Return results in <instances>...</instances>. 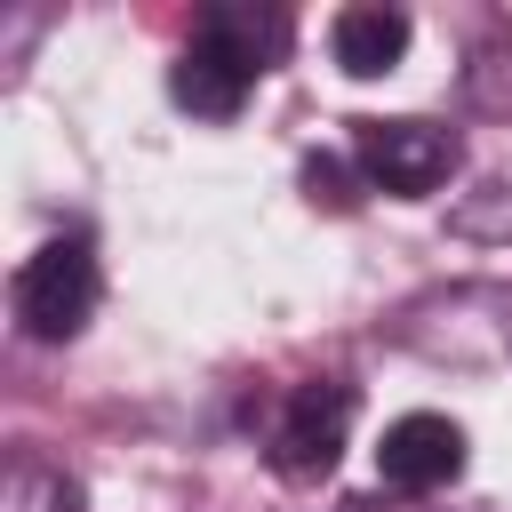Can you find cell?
I'll use <instances>...</instances> for the list:
<instances>
[{
	"instance_id": "277c9868",
	"label": "cell",
	"mask_w": 512,
	"mask_h": 512,
	"mask_svg": "<svg viewBox=\"0 0 512 512\" xmlns=\"http://www.w3.org/2000/svg\"><path fill=\"white\" fill-rule=\"evenodd\" d=\"M352 384L344 376H304L288 400H280V416H272V472L280 480H296V488H312V480H328L336 472V456H344V432H352Z\"/></svg>"
},
{
	"instance_id": "3957f363",
	"label": "cell",
	"mask_w": 512,
	"mask_h": 512,
	"mask_svg": "<svg viewBox=\"0 0 512 512\" xmlns=\"http://www.w3.org/2000/svg\"><path fill=\"white\" fill-rule=\"evenodd\" d=\"M456 160H464V144L440 120H352V168L368 192L424 200L456 176Z\"/></svg>"
},
{
	"instance_id": "5b68a950",
	"label": "cell",
	"mask_w": 512,
	"mask_h": 512,
	"mask_svg": "<svg viewBox=\"0 0 512 512\" xmlns=\"http://www.w3.org/2000/svg\"><path fill=\"white\" fill-rule=\"evenodd\" d=\"M376 472L400 488V496H432L464 472V424L440 416V408H416V416H392L384 424V448H376Z\"/></svg>"
},
{
	"instance_id": "6da1fadb",
	"label": "cell",
	"mask_w": 512,
	"mask_h": 512,
	"mask_svg": "<svg viewBox=\"0 0 512 512\" xmlns=\"http://www.w3.org/2000/svg\"><path fill=\"white\" fill-rule=\"evenodd\" d=\"M288 56V16L256 8V0H208L192 16V40L168 72V96L192 120H232L248 104V88Z\"/></svg>"
},
{
	"instance_id": "7a4b0ae2",
	"label": "cell",
	"mask_w": 512,
	"mask_h": 512,
	"mask_svg": "<svg viewBox=\"0 0 512 512\" xmlns=\"http://www.w3.org/2000/svg\"><path fill=\"white\" fill-rule=\"evenodd\" d=\"M96 296H104V272H96L88 232H56V240H40V248L16 264V280H8L16 328L40 336V344H72V336L88 328Z\"/></svg>"
},
{
	"instance_id": "8992f818",
	"label": "cell",
	"mask_w": 512,
	"mask_h": 512,
	"mask_svg": "<svg viewBox=\"0 0 512 512\" xmlns=\"http://www.w3.org/2000/svg\"><path fill=\"white\" fill-rule=\"evenodd\" d=\"M408 32H416L408 8L360 0V8H336V24H328V56H336V72H352V80H384V72H400Z\"/></svg>"
},
{
	"instance_id": "52a82bcc",
	"label": "cell",
	"mask_w": 512,
	"mask_h": 512,
	"mask_svg": "<svg viewBox=\"0 0 512 512\" xmlns=\"http://www.w3.org/2000/svg\"><path fill=\"white\" fill-rule=\"evenodd\" d=\"M80 504H88L80 480L48 456H16L8 480H0V512H80Z\"/></svg>"
}]
</instances>
